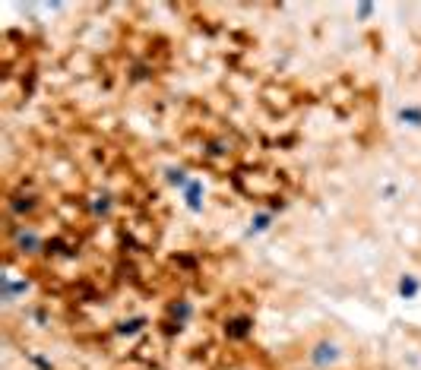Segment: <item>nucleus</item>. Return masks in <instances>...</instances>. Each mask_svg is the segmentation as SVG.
Instances as JSON below:
<instances>
[{"instance_id":"f257e3e1","label":"nucleus","mask_w":421,"mask_h":370,"mask_svg":"<svg viewBox=\"0 0 421 370\" xmlns=\"http://www.w3.org/2000/svg\"><path fill=\"white\" fill-rule=\"evenodd\" d=\"M339 357H342V348H339V342H332V339H323V342H317L311 351H307V361L320 370H330L332 364H339Z\"/></svg>"},{"instance_id":"f03ea898","label":"nucleus","mask_w":421,"mask_h":370,"mask_svg":"<svg viewBox=\"0 0 421 370\" xmlns=\"http://www.w3.org/2000/svg\"><path fill=\"white\" fill-rule=\"evenodd\" d=\"M396 121L399 127H408V130H421V105L418 102H406L396 108Z\"/></svg>"},{"instance_id":"7ed1b4c3","label":"nucleus","mask_w":421,"mask_h":370,"mask_svg":"<svg viewBox=\"0 0 421 370\" xmlns=\"http://www.w3.org/2000/svg\"><path fill=\"white\" fill-rule=\"evenodd\" d=\"M396 295H399L402 301H415V298L421 295V279L415 272H402L399 282H396Z\"/></svg>"},{"instance_id":"20e7f679","label":"nucleus","mask_w":421,"mask_h":370,"mask_svg":"<svg viewBox=\"0 0 421 370\" xmlns=\"http://www.w3.org/2000/svg\"><path fill=\"white\" fill-rule=\"evenodd\" d=\"M254 332V323L247 320V316H235V320H228L225 323V336L228 339H235V342H244V339Z\"/></svg>"},{"instance_id":"39448f33","label":"nucleus","mask_w":421,"mask_h":370,"mask_svg":"<svg viewBox=\"0 0 421 370\" xmlns=\"http://www.w3.org/2000/svg\"><path fill=\"white\" fill-rule=\"evenodd\" d=\"M200 193H203L200 180H190V184L184 187V199H187V206H190L194 213H200V209H203V206H200Z\"/></svg>"},{"instance_id":"423d86ee","label":"nucleus","mask_w":421,"mask_h":370,"mask_svg":"<svg viewBox=\"0 0 421 370\" xmlns=\"http://www.w3.org/2000/svg\"><path fill=\"white\" fill-rule=\"evenodd\" d=\"M143 329H146V320H143V316H137V320L124 323L118 332H121V336H137V332H143Z\"/></svg>"},{"instance_id":"0eeeda50","label":"nucleus","mask_w":421,"mask_h":370,"mask_svg":"<svg viewBox=\"0 0 421 370\" xmlns=\"http://www.w3.org/2000/svg\"><path fill=\"white\" fill-rule=\"evenodd\" d=\"M273 222V213H260L257 219H250V231H266Z\"/></svg>"},{"instance_id":"6e6552de","label":"nucleus","mask_w":421,"mask_h":370,"mask_svg":"<svg viewBox=\"0 0 421 370\" xmlns=\"http://www.w3.org/2000/svg\"><path fill=\"white\" fill-rule=\"evenodd\" d=\"M32 364H35L38 370H54V367H51V361H45L42 355H32Z\"/></svg>"}]
</instances>
